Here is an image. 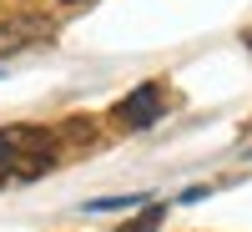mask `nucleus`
I'll return each mask as SVG.
<instances>
[{"label":"nucleus","mask_w":252,"mask_h":232,"mask_svg":"<svg viewBox=\"0 0 252 232\" xmlns=\"http://www.w3.org/2000/svg\"><path fill=\"white\" fill-rule=\"evenodd\" d=\"M56 162H61V136L51 126H0V172H5V182L46 177Z\"/></svg>","instance_id":"nucleus-1"},{"label":"nucleus","mask_w":252,"mask_h":232,"mask_svg":"<svg viewBox=\"0 0 252 232\" xmlns=\"http://www.w3.org/2000/svg\"><path fill=\"white\" fill-rule=\"evenodd\" d=\"M161 111H166V91L157 86V81H141L131 96H121V101H116V111H111V116H116L121 126H131V132H141V126L161 121Z\"/></svg>","instance_id":"nucleus-2"},{"label":"nucleus","mask_w":252,"mask_h":232,"mask_svg":"<svg viewBox=\"0 0 252 232\" xmlns=\"http://www.w3.org/2000/svg\"><path fill=\"white\" fill-rule=\"evenodd\" d=\"M51 26L46 20H35V15H20V20H5L0 26V56L5 51H20V46H31V40H46Z\"/></svg>","instance_id":"nucleus-3"},{"label":"nucleus","mask_w":252,"mask_h":232,"mask_svg":"<svg viewBox=\"0 0 252 232\" xmlns=\"http://www.w3.org/2000/svg\"><path fill=\"white\" fill-rule=\"evenodd\" d=\"M161 217H166V207H161V202H152V207H141V212L126 222V227H116V232H157V227H161Z\"/></svg>","instance_id":"nucleus-4"},{"label":"nucleus","mask_w":252,"mask_h":232,"mask_svg":"<svg viewBox=\"0 0 252 232\" xmlns=\"http://www.w3.org/2000/svg\"><path fill=\"white\" fill-rule=\"evenodd\" d=\"M0 187H5V172H0Z\"/></svg>","instance_id":"nucleus-5"},{"label":"nucleus","mask_w":252,"mask_h":232,"mask_svg":"<svg viewBox=\"0 0 252 232\" xmlns=\"http://www.w3.org/2000/svg\"><path fill=\"white\" fill-rule=\"evenodd\" d=\"M247 46H252V35H247Z\"/></svg>","instance_id":"nucleus-6"}]
</instances>
